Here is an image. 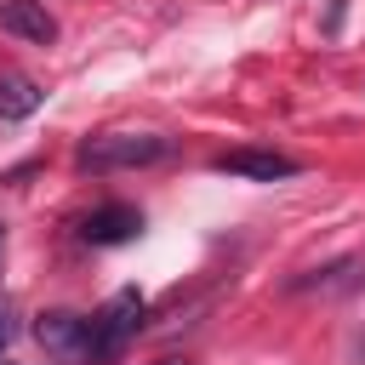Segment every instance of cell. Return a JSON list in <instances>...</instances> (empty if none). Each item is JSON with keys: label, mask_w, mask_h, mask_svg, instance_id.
Segmentation results:
<instances>
[{"label": "cell", "mask_w": 365, "mask_h": 365, "mask_svg": "<svg viewBox=\"0 0 365 365\" xmlns=\"http://www.w3.org/2000/svg\"><path fill=\"white\" fill-rule=\"evenodd\" d=\"M137 228H143V211L137 205H120V200L80 217V240L86 245H125V240H137Z\"/></svg>", "instance_id": "cell-5"}, {"label": "cell", "mask_w": 365, "mask_h": 365, "mask_svg": "<svg viewBox=\"0 0 365 365\" xmlns=\"http://www.w3.org/2000/svg\"><path fill=\"white\" fill-rule=\"evenodd\" d=\"M143 314H148V302H143V291H114L97 314H91V354H97V365H108V359H120L125 354V342L143 331Z\"/></svg>", "instance_id": "cell-2"}, {"label": "cell", "mask_w": 365, "mask_h": 365, "mask_svg": "<svg viewBox=\"0 0 365 365\" xmlns=\"http://www.w3.org/2000/svg\"><path fill=\"white\" fill-rule=\"evenodd\" d=\"M11 331H17V325H11V302H6V297H0V348H6V342H11Z\"/></svg>", "instance_id": "cell-9"}, {"label": "cell", "mask_w": 365, "mask_h": 365, "mask_svg": "<svg viewBox=\"0 0 365 365\" xmlns=\"http://www.w3.org/2000/svg\"><path fill=\"white\" fill-rule=\"evenodd\" d=\"M171 154V137L160 131H97L74 148L80 171H131V165H154Z\"/></svg>", "instance_id": "cell-1"}, {"label": "cell", "mask_w": 365, "mask_h": 365, "mask_svg": "<svg viewBox=\"0 0 365 365\" xmlns=\"http://www.w3.org/2000/svg\"><path fill=\"white\" fill-rule=\"evenodd\" d=\"M0 245H6V228H0Z\"/></svg>", "instance_id": "cell-12"}, {"label": "cell", "mask_w": 365, "mask_h": 365, "mask_svg": "<svg viewBox=\"0 0 365 365\" xmlns=\"http://www.w3.org/2000/svg\"><path fill=\"white\" fill-rule=\"evenodd\" d=\"M34 342H40L57 365H97V354H91V314L51 308V314L34 319Z\"/></svg>", "instance_id": "cell-3"}, {"label": "cell", "mask_w": 365, "mask_h": 365, "mask_svg": "<svg viewBox=\"0 0 365 365\" xmlns=\"http://www.w3.org/2000/svg\"><path fill=\"white\" fill-rule=\"evenodd\" d=\"M148 365H188V359H177V354H160V359H148Z\"/></svg>", "instance_id": "cell-10"}, {"label": "cell", "mask_w": 365, "mask_h": 365, "mask_svg": "<svg viewBox=\"0 0 365 365\" xmlns=\"http://www.w3.org/2000/svg\"><path fill=\"white\" fill-rule=\"evenodd\" d=\"M211 165L228 171V177H245V182H279V177H297V171H302V160H291V154H279V148H228V154H217Z\"/></svg>", "instance_id": "cell-4"}, {"label": "cell", "mask_w": 365, "mask_h": 365, "mask_svg": "<svg viewBox=\"0 0 365 365\" xmlns=\"http://www.w3.org/2000/svg\"><path fill=\"white\" fill-rule=\"evenodd\" d=\"M354 257H342V262H331V268H308L302 279H291V291H308V285H325V291H342V285H354Z\"/></svg>", "instance_id": "cell-8"}, {"label": "cell", "mask_w": 365, "mask_h": 365, "mask_svg": "<svg viewBox=\"0 0 365 365\" xmlns=\"http://www.w3.org/2000/svg\"><path fill=\"white\" fill-rule=\"evenodd\" d=\"M40 86L29 80V74H0V120H29L34 108H40Z\"/></svg>", "instance_id": "cell-7"}, {"label": "cell", "mask_w": 365, "mask_h": 365, "mask_svg": "<svg viewBox=\"0 0 365 365\" xmlns=\"http://www.w3.org/2000/svg\"><path fill=\"white\" fill-rule=\"evenodd\" d=\"M0 29L17 34L23 46H51L57 40V17L46 11V0H0Z\"/></svg>", "instance_id": "cell-6"}, {"label": "cell", "mask_w": 365, "mask_h": 365, "mask_svg": "<svg viewBox=\"0 0 365 365\" xmlns=\"http://www.w3.org/2000/svg\"><path fill=\"white\" fill-rule=\"evenodd\" d=\"M354 359H359V365H365V342H359V348H354Z\"/></svg>", "instance_id": "cell-11"}]
</instances>
